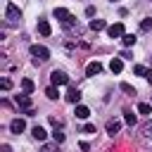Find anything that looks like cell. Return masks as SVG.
Wrapping results in <instances>:
<instances>
[{
    "instance_id": "6da1fadb",
    "label": "cell",
    "mask_w": 152,
    "mask_h": 152,
    "mask_svg": "<svg viewBox=\"0 0 152 152\" xmlns=\"http://www.w3.org/2000/svg\"><path fill=\"white\" fill-rule=\"evenodd\" d=\"M5 19H7L10 24H17V21L21 19V10H19L14 2H7V7H5Z\"/></svg>"
},
{
    "instance_id": "7a4b0ae2",
    "label": "cell",
    "mask_w": 152,
    "mask_h": 152,
    "mask_svg": "<svg viewBox=\"0 0 152 152\" xmlns=\"http://www.w3.org/2000/svg\"><path fill=\"white\" fill-rule=\"evenodd\" d=\"M55 17H57L64 26H71V24H74V14H71L69 10H64V7H55Z\"/></svg>"
},
{
    "instance_id": "3957f363",
    "label": "cell",
    "mask_w": 152,
    "mask_h": 152,
    "mask_svg": "<svg viewBox=\"0 0 152 152\" xmlns=\"http://www.w3.org/2000/svg\"><path fill=\"white\" fill-rule=\"evenodd\" d=\"M31 55H33L36 59H40V62L50 59V50H48L45 45H31Z\"/></svg>"
},
{
    "instance_id": "277c9868",
    "label": "cell",
    "mask_w": 152,
    "mask_h": 152,
    "mask_svg": "<svg viewBox=\"0 0 152 152\" xmlns=\"http://www.w3.org/2000/svg\"><path fill=\"white\" fill-rule=\"evenodd\" d=\"M50 81H52V86H66V83H69V76H66L64 71L55 69V71L50 74Z\"/></svg>"
},
{
    "instance_id": "5b68a950",
    "label": "cell",
    "mask_w": 152,
    "mask_h": 152,
    "mask_svg": "<svg viewBox=\"0 0 152 152\" xmlns=\"http://www.w3.org/2000/svg\"><path fill=\"white\" fill-rule=\"evenodd\" d=\"M107 33H109V38H121L126 31H124V24L119 21V24H112V26H107Z\"/></svg>"
},
{
    "instance_id": "8992f818",
    "label": "cell",
    "mask_w": 152,
    "mask_h": 152,
    "mask_svg": "<svg viewBox=\"0 0 152 152\" xmlns=\"http://www.w3.org/2000/svg\"><path fill=\"white\" fill-rule=\"evenodd\" d=\"M14 102H17V104H19L24 112H26V109H31V97H28V93H21V95H17V97H14Z\"/></svg>"
},
{
    "instance_id": "52a82bcc",
    "label": "cell",
    "mask_w": 152,
    "mask_h": 152,
    "mask_svg": "<svg viewBox=\"0 0 152 152\" xmlns=\"http://www.w3.org/2000/svg\"><path fill=\"white\" fill-rule=\"evenodd\" d=\"M24 128H26L24 119H12V121H10V131H12V133H17V135H19Z\"/></svg>"
},
{
    "instance_id": "ba28073f",
    "label": "cell",
    "mask_w": 152,
    "mask_h": 152,
    "mask_svg": "<svg viewBox=\"0 0 152 152\" xmlns=\"http://www.w3.org/2000/svg\"><path fill=\"white\" fill-rule=\"evenodd\" d=\"M119 128H121V121H119V119H109V121H107V133H109V135H116Z\"/></svg>"
},
{
    "instance_id": "9c48e42d",
    "label": "cell",
    "mask_w": 152,
    "mask_h": 152,
    "mask_svg": "<svg viewBox=\"0 0 152 152\" xmlns=\"http://www.w3.org/2000/svg\"><path fill=\"white\" fill-rule=\"evenodd\" d=\"M78 100H81V93H78V88H69V90H66V102L76 104Z\"/></svg>"
},
{
    "instance_id": "30bf717a",
    "label": "cell",
    "mask_w": 152,
    "mask_h": 152,
    "mask_svg": "<svg viewBox=\"0 0 152 152\" xmlns=\"http://www.w3.org/2000/svg\"><path fill=\"white\" fill-rule=\"evenodd\" d=\"M109 69H112L114 74H121V69H124V59H121V57H114V59L109 62Z\"/></svg>"
},
{
    "instance_id": "8fae6325",
    "label": "cell",
    "mask_w": 152,
    "mask_h": 152,
    "mask_svg": "<svg viewBox=\"0 0 152 152\" xmlns=\"http://www.w3.org/2000/svg\"><path fill=\"white\" fill-rule=\"evenodd\" d=\"M100 71H102V64H100V62H90V64L86 66V74H88V76H95V74H100Z\"/></svg>"
},
{
    "instance_id": "7c38bea8",
    "label": "cell",
    "mask_w": 152,
    "mask_h": 152,
    "mask_svg": "<svg viewBox=\"0 0 152 152\" xmlns=\"http://www.w3.org/2000/svg\"><path fill=\"white\" fill-rule=\"evenodd\" d=\"M38 31H40V36H50L52 33V28H50V24L45 19H38Z\"/></svg>"
},
{
    "instance_id": "4fadbf2b",
    "label": "cell",
    "mask_w": 152,
    "mask_h": 152,
    "mask_svg": "<svg viewBox=\"0 0 152 152\" xmlns=\"http://www.w3.org/2000/svg\"><path fill=\"white\" fill-rule=\"evenodd\" d=\"M74 114H76L78 119H88V116H90V109H88L86 104H76V112H74Z\"/></svg>"
},
{
    "instance_id": "5bb4252c",
    "label": "cell",
    "mask_w": 152,
    "mask_h": 152,
    "mask_svg": "<svg viewBox=\"0 0 152 152\" xmlns=\"http://www.w3.org/2000/svg\"><path fill=\"white\" fill-rule=\"evenodd\" d=\"M31 133H33V138H36V140H45V135H48L43 126H33V128H31Z\"/></svg>"
},
{
    "instance_id": "9a60e30c",
    "label": "cell",
    "mask_w": 152,
    "mask_h": 152,
    "mask_svg": "<svg viewBox=\"0 0 152 152\" xmlns=\"http://www.w3.org/2000/svg\"><path fill=\"white\" fill-rule=\"evenodd\" d=\"M135 40H138V38H135L133 33H124V36H121V43H124L126 48H131V45H135Z\"/></svg>"
},
{
    "instance_id": "2e32d148",
    "label": "cell",
    "mask_w": 152,
    "mask_h": 152,
    "mask_svg": "<svg viewBox=\"0 0 152 152\" xmlns=\"http://www.w3.org/2000/svg\"><path fill=\"white\" fill-rule=\"evenodd\" d=\"M33 88H36V86H33L31 78H21V90H24V93H33Z\"/></svg>"
},
{
    "instance_id": "e0dca14e",
    "label": "cell",
    "mask_w": 152,
    "mask_h": 152,
    "mask_svg": "<svg viewBox=\"0 0 152 152\" xmlns=\"http://www.w3.org/2000/svg\"><path fill=\"white\" fill-rule=\"evenodd\" d=\"M45 97H48V100H57V97H59V93H57V86H50V88H45Z\"/></svg>"
},
{
    "instance_id": "ac0fdd59",
    "label": "cell",
    "mask_w": 152,
    "mask_h": 152,
    "mask_svg": "<svg viewBox=\"0 0 152 152\" xmlns=\"http://www.w3.org/2000/svg\"><path fill=\"white\" fill-rule=\"evenodd\" d=\"M140 133H142V138H145V140H152V121H147V124L142 126V131H140Z\"/></svg>"
},
{
    "instance_id": "d6986e66",
    "label": "cell",
    "mask_w": 152,
    "mask_h": 152,
    "mask_svg": "<svg viewBox=\"0 0 152 152\" xmlns=\"http://www.w3.org/2000/svg\"><path fill=\"white\" fill-rule=\"evenodd\" d=\"M59 142H43V147H40V152H59V147H57Z\"/></svg>"
},
{
    "instance_id": "ffe728a7",
    "label": "cell",
    "mask_w": 152,
    "mask_h": 152,
    "mask_svg": "<svg viewBox=\"0 0 152 152\" xmlns=\"http://www.w3.org/2000/svg\"><path fill=\"white\" fill-rule=\"evenodd\" d=\"M90 28H93V31H102V28H107V24H104L102 19H93V21H90Z\"/></svg>"
},
{
    "instance_id": "44dd1931",
    "label": "cell",
    "mask_w": 152,
    "mask_h": 152,
    "mask_svg": "<svg viewBox=\"0 0 152 152\" xmlns=\"http://www.w3.org/2000/svg\"><path fill=\"white\" fill-rule=\"evenodd\" d=\"M138 114H152V104L140 102V104H138Z\"/></svg>"
},
{
    "instance_id": "7402d4cb",
    "label": "cell",
    "mask_w": 152,
    "mask_h": 152,
    "mask_svg": "<svg viewBox=\"0 0 152 152\" xmlns=\"http://www.w3.org/2000/svg\"><path fill=\"white\" fill-rule=\"evenodd\" d=\"M124 121H126L128 126H133V124H135V114H133L131 109H126V112H124Z\"/></svg>"
},
{
    "instance_id": "603a6c76",
    "label": "cell",
    "mask_w": 152,
    "mask_h": 152,
    "mask_svg": "<svg viewBox=\"0 0 152 152\" xmlns=\"http://www.w3.org/2000/svg\"><path fill=\"white\" fill-rule=\"evenodd\" d=\"M119 88H121L126 95H135V88H133L131 83H119Z\"/></svg>"
},
{
    "instance_id": "cb8c5ba5",
    "label": "cell",
    "mask_w": 152,
    "mask_h": 152,
    "mask_svg": "<svg viewBox=\"0 0 152 152\" xmlns=\"http://www.w3.org/2000/svg\"><path fill=\"white\" fill-rule=\"evenodd\" d=\"M52 138H55V142H64V133H62V128H57V126H55Z\"/></svg>"
},
{
    "instance_id": "d4e9b609",
    "label": "cell",
    "mask_w": 152,
    "mask_h": 152,
    "mask_svg": "<svg viewBox=\"0 0 152 152\" xmlns=\"http://www.w3.org/2000/svg\"><path fill=\"white\" fill-rule=\"evenodd\" d=\"M133 74H135V76H145V74H147V69H145L142 64H135V66H133Z\"/></svg>"
},
{
    "instance_id": "484cf974",
    "label": "cell",
    "mask_w": 152,
    "mask_h": 152,
    "mask_svg": "<svg viewBox=\"0 0 152 152\" xmlns=\"http://www.w3.org/2000/svg\"><path fill=\"white\" fill-rule=\"evenodd\" d=\"M152 28V19H142L140 21V31H150Z\"/></svg>"
},
{
    "instance_id": "4316f807",
    "label": "cell",
    "mask_w": 152,
    "mask_h": 152,
    "mask_svg": "<svg viewBox=\"0 0 152 152\" xmlns=\"http://www.w3.org/2000/svg\"><path fill=\"white\" fill-rule=\"evenodd\" d=\"M0 88H2V90H10V88H12V81H10V78H2V81H0Z\"/></svg>"
},
{
    "instance_id": "83f0119b",
    "label": "cell",
    "mask_w": 152,
    "mask_h": 152,
    "mask_svg": "<svg viewBox=\"0 0 152 152\" xmlns=\"http://www.w3.org/2000/svg\"><path fill=\"white\" fill-rule=\"evenodd\" d=\"M83 131H86V133H95V124H86Z\"/></svg>"
},
{
    "instance_id": "f1b7e54d",
    "label": "cell",
    "mask_w": 152,
    "mask_h": 152,
    "mask_svg": "<svg viewBox=\"0 0 152 152\" xmlns=\"http://www.w3.org/2000/svg\"><path fill=\"white\" fill-rule=\"evenodd\" d=\"M78 147H81V150H83V152H86V150H90V145H88V142H86V140H83V142H78Z\"/></svg>"
},
{
    "instance_id": "f546056e",
    "label": "cell",
    "mask_w": 152,
    "mask_h": 152,
    "mask_svg": "<svg viewBox=\"0 0 152 152\" xmlns=\"http://www.w3.org/2000/svg\"><path fill=\"white\" fill-rule=\"evenodd\" d=\"M145 78H147V83L152 86V69H147V74H145Z\"/></svg>"
},
{
    "instance_id": "4dcf8cb0",
    "label": "cell",
    "mask_w": 152,
    "mask_h": 152,
    "mask_svg": "<svg viewBox=\"0 0 152 152\" xmlns=\"http://www.w3.org/2000/svg\"><path fill=\"white\" fill-rule=\"evenodd\" d=\"M2 152H12V147L10 145H2Z\"/></svg>"
},
{
    "instance_id": "1f68e13d",
    "label": "cell",
    "mask_w": 152,
    "mask_h": 152,
    "mask_svg": "<svg viewBox=\"0 0 152 152\" xmlns=\"http://www.w3.org/2000/svg\"><path fill=\"white\" fill-rule=\"evenodd\" d=\"M109 2H116V0H109Z\"/></svg>"
}]
</instances>
